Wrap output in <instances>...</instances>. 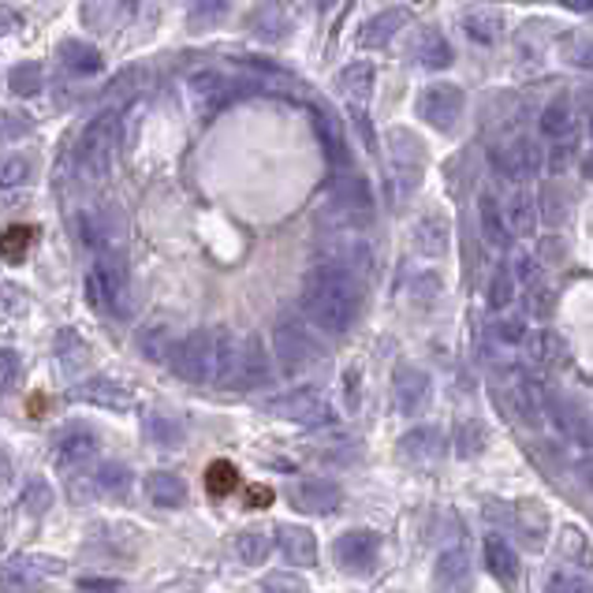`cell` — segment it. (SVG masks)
Wrapping results in <instances>:
<instances>
[{
  "label": "cell",
  "instance_id": "db71d44e",
  "mask_svg": "<svg viewBox=\"0 0 593 593\" xmlns=\"http://www.w3.org/2000/svg\"><path fill=\"white\" fill-rule=\"evenodd\" d=\"M30 123L27 116H19V112H8V109H0V142H12V139H23V135L30 131Z\"/></svg>",
  "mask_w": 593,
  "mask_h": 593
},
{
  "label": "cell",
  "instance_id": "cb8c5ba5",
  "mask_svg": "<svg viewBox=\"0 0 593 593\" xmlns=\"http://www.w3.org/2000/svg\"><path fill=\"white\" fill-rule=\"evenodd\" d=\"M336 556H340L344 567L352 571H363L377 560V537L369 531H352L340 537V545H336Z\"/></svg>",
  "mask_w": 593,
  "mask_h": 593
},
{
  "label": "cell",
  "instance_id": "ac0fdd59",
  "mask_svg": "<svg viewBox=\"0 0 593 593\" xmlns=\"http://www.w3.org/2000/svg\"><path fill=\"white\" fill-rule=\"evenodd\" d=\"M504 220L512 228V236H534L537 220H542V214H537V195H531L526 187L512 190L504 198Z\"/></svg>",
  "mask_w": 593,
  "mask_h": 593
},
{
  "label": "cell",
  "instance_id": "9a60e30c",
  "mask_svg": "<svg viewBox=\"0 0 593 593\" xmlns=\"http://www.w3.org/2000/svg\"><path fill=\"white\" fill-rule=\"evenodd\" d=\"M76 399H82V404H90V407H101V411H131L135 404L131 388H123L120 380H112V377L82 380L76 388Z\"/></svg>",
  "mask_w": 593,
  "mask_h": 593
},
{
  "label": "cell",
  "instance_id": "30bf717a",
  "mask_svg": "<svg viewBox=\"0 0 593 593\" xmlns=\"http://www.w3.org/2000/svg\"><path fill=\"white\" fill-rule=\"evenodd\" d=\"M269 380H273V358L266 352V344H261V336H247V340L239 344V366H236L231 388L254 392V388H266Z\"/></svg>",
  "mask_w": 593,
  "mask_h": 593
},
{
  "label": "cell",
  "instance_id": "ee69618b",
  "mask_svg": "<svg viewBox=\"0 0 593 593\" xmlns=\"http://www.w3.org/2000/svg\"><path fill=\"white\" fill-rule=\"evenodd\" d=\"M545 593H593V586H590V579L582 575V571L560 567V571H553V575H548Z\"/></svg>",
  "mask_w": 593,
  "mask_h": 593
},
{
  "label": "cell",
  "instance_id": "e575fe53",
  "mask_svg": "<svg viewBox=\"0 0 593 593\" xmlns=\"http://www.w3.org/2000/svg\"><path fill=\"white\" fill-rule=\"evenodd\" d=\"M273 553V537L266 531H243L236 537V556L243 560L247 567H261Z\"/></svg>",
  "mask_w": 593,
  "mask_h": 593
},
{
  "label": "cell",
  "instance_id": "ffe728a7",
  "mask_svg": "<svg viewBox=\"0 0 593 593\" xmlns=\"http://www.w3.org/2000/svg\"><path fill=\"white\" fill-rule=\"evenodd\" d=\"M407 23V12L404 8H392V12H377V16H369L363 27H358V46L363 49H380V46H388L392 38L404 30Z\"/></svg>",
  "mask_w": 593,
  "mask_h": 593
},
{
  "label": "cell",
  "instance_id": "83f0119b",
  "mask_svg": "<svg viewBox=\"0 0 593 593\" xmlns=\"http://www.w3.org/2000/svg\"><path fill=\"white\" fill-rule=\"evenodd\" d=\"M239 344L231 336V328L217 325V363H214V385L220 388H231V380H236V366H239Z\"/></svg>",
  "mask_w": 593,
  "mask_h": 593
},
{
  "label": "cell",
  "instance_id": "9f6ffc18",
  "mask_svg": "<svg viewBox=\"0 0 593 593\" xmlns=\"http://www.w3.org/2000/svg\"><path fill=\"white\" fill-rule=\"evenodd\" d=\"M437 291H441V277H437V273H418V277L411 280V295H415V299H433Z\"/></svg>",
  "mask_w": 593,
  "mask_h": 593
},
{
  "label": "cell",
  "instance_id": "d6a6232c",
  "mask_svg": "<svg viewBox=\"0 0 593 593\" xmlns=\"http://www.w3.org/2000/svg\"><path fill=\"white\" fill-rule=\"evenodd\" d=\"M142 429L157 448H176V444H184V426H179L172 415H161V411H150L142 422Z\"/></svg>",
  "mask_w": 593,
  "mask_h": 593
},
{
  "label": "cell",
  "instance_id": "9c48e42d",
  "mask_svg": "<svg viewBox=\"0 0 593 593\" xmlns=\"http://www.w3.org/2000/svg\"><path fill=\"white\" fill-rule=\"evenodd\" d=\"M463 105H467V98H463L459 87H452V82H433V87L418 93L415 112L429 127H437V131H452L463 116Z\"/></svg>",
  "mask_w": 593,
  "mask_h": 593
},
{
  "label": "cell",
  "instance_id": "6da1fadb",
  "mask_svg": "<svg viewBox=\"0 0 593 593\" xmlns=\"http://www.w3.org/2000/svg\"><path fill=\"white\" fill-rule=\"evenodd\" d=\"M303 314L328 336H340L358 317V277L340 261H322L303 277Z\"/></svg>",
  "mask_w": 593,
  "mask_h": 593
},
{
  "label": "cell",
  "instance_id": "e7e4bbea",
  "mask_svg": "<svg viewBox=\"0 0 593 593\" xmlns=\"http://www.w3.org/2000/svg\"><path fill=\"white\" fill-rule=\"evenodd\" d=\"M4 474H8V459H4V452H0V482H4Z\"/></svg>",
  "mask_w": 593,
  "mask_h": 593
},
{
  "label": "cell",
  "instance_id": "11a10c76",
  "mask_svg": "<svg viewBox=\"0 0 593 593\" xmlns=\"http://www.w3.org/2000/svg\"><path fill=\"white\" fill-rule=\"evenodd\" d=\"M452 441H455V448H459V455H474L485 444V433H482V426H474V422H463Z\"/></svg>",
  "mask_w": 593,
  "mask_h": 593
},
{
  "label": "cell",
  "instance_id": "bcb514c9",
  "mask_svg": "<svg viewBox=\"0 0 593 593\" xmlns=\"http://www.w3.org/2000/svg\"><path fill=\"white\" fill-rule=\"evenodd\" d=\"M493 340L496 344H504V347H518V344H526V322L523 317H496L493 322Z\"/></svg>",
  "mask_w": 593,
  "mask_h": 593
},
{
  "label": "cell",
  "instance_id": "7402d4cb",
  "mask_svg": "<svg viewBox=\"0 0 593 593\" xmlns=\"http://www.w3.org/2000/svg\"><path fill=\"white\" fill-rule=\"evenodd\" d=\"M399 452H404L407 459H415V463H433V459H441V455H444V433L437 426H415L411 433H404Z\"/></svg>",
  "mask_w": 593,
  "mask_h": 593
},
{
  "label": "cell",
  "instance_id": "277c9868",
  "mask_svg": "<svg viewBox=\"0 0 593 593\" xmlns=\"http://www.w3.org/2000/svg\"><path fill=\"white\" fill-rule=\"evenodd\" d=\"M87 299L98 310H127V261L120 258V250L98 254L93 269L87 273Z\"/></svg>",
  "mask_w": 593,
  "mask_h": 593
},
{
  "label": "cell",
  "instance_id": "4fadbf2b",
  "mask_svg": "<svg viewBox=\"0 0 593 593\" xmlns=\"http://www.w3.org/2000/svg\"><path fill=\"white\" fill-rule=\"evenodd\" d=\"M57 571H60V560H52V556H16L0 567V586L27 590V586L46 582L49 575H57Z\"/></svg>",
  "mask_w": 593,
  "mask_h": 593
},
{
  "label": "cell",
  "instance_id": "6f0895ef",
  "mask_svg": "<svg viewBox=\"0 0 593 593\" xmlns=\"http://www.w3.org/2000/svg\"><path fill=\"white\" fill-rule=\"evenodd\" d=\"M553 310V291L545 288V284H534V295H531V314L534 317H545Z\"/></svg>",
  "mask_w": 593,
  "mask_h": 593
},
{
  "label": "cell",
  "instance_id": "7bdbcfd3",
  "mask_svg": "<svg viewBox=\"0 0 593 593\" xmlns=\"http://www.w3.org/2000/svg\"><path fill=\"white\" fill-rule=\"evenodd\" d=\"M228 16V0H195L190 4V30H209Z\"/></svg>",
  "mask_w": 593,
  "mask_h": 593
},
{
  "label": "cell",
  "instance_id": "52a82bcc",
  "mask_svg": "<svg viewBox=\"0 0 593 593\" xmlns=\"http://www.w3.org/2000/svg\"><path fill=\"white\" fill-rule=\"evenodd\" d=\"M273 355L280 358V366L288 369V374H299L317 358V344L314 336L306 333V325L299 317H280L277 325H273Z\"/></svg>",
  "mask_w": 593,
  "mask_h": 593
},
{
  "label": "cell",
  "instance_id": "2e32d148",
  "mask_svg": "<svg viewBox=\"0 0 593 593\" xmlns=\"http://www.w3.org/2000/svg\"><path fill=\"white\" fill-rule=\"evenodd\" d=\"M93 455H98V437H93L90 429H68L57 441V452H52V459H57L60 471H79V467H87Z\"/></svg>",
  "mask_w": 593,
  "mask_h": 593
},
{
  "label": "cell",
  "instance_id": "8d00e7d4",
  "mask_svg": "<svg viewBox=\"0 0 593 593\" xmlns=\"http://www.w3.org/2000/svg\"><path fill=\"white\" fill-rule=\"evenodd\" d=\"M467 579H471V567H467V556L455 548V553H444L441 556V564H437V586L441 590H463L467 586Z\"/></svg>",
  "mask_w": 593,
  "mask_h": 593
},
{
  "label": "cell",
  "instance_id": "f5cc1de1",
  "mask_svg": "<svg viewBox=\"0 0 593 593\" xmlns=\"http://www.w3.org/2000/svg\"><path fill=\"white\" fill-rule=\"evenodd\" d=\"M564 57L575 63V68H593V30H582V34L567 38V52Z\"/></svg>",
  "mask_w": 593,
  "mask_h": 593
},
{
  "label": "cell",
  "instance_id": "c3c4849f",
  "mask_svg": "<svg viewBox=\"0 0 593 593\" xmlns=\"http://www.w3.org/2000/svg\"><path fill=\"white\" fill-rule=\"evenodd\" d=\"M23 507L30 515H46L52 507V490L46 478H30L27 490H23Z\"/></svg>",
  "mask_w": 593,
  "mask_h": 593
},
{
  "label": "cell",
  "instance_id": "03108f58",
  "mask_svg": "<svg viewBox=\"0 0 593 593\" xmlns=\"http://www.w3.org/2000/svg\"><path fill=\"white\" fill-rule=\"evenodd\" d=\"M123 4H127V8H139V0H123Z\"/></svg>",
  "mask_w": 593,
  "mask_h": 593
},
{
  "label": "cell",
  "instance_id": "f35d334b",
  "mask_svg": "<svg viewBox=\"0 0 593 593\" xmlns=\"http://www.w3.org/2000/svg\"><path fill=\"white\" fill-rule=\"evenodd\" d=\"M30 247H34V228H27V225H12L0 236V258L12 261V266L27 258Z\"/></svg>",
  "mask_w": 593,
  "mask_h": 593
},
{
  "label": "cell",
  "instance_id": "8fae6325",
  "mask_svg": "<svg viewBox=\"0 0 593 593\" xmlns=\"http://www.w3.org/2000/svg\"><path fill=\"white\" fill-rule=\"evenodd\" d=\"M433 396V385L429 377L422 374L415 366H399L396 377H392V399H396V407L404 411V415H422Z\"/></svg>",
  "mask_w": 593,
  "mask_h": 593
},
{
  "label": "cell",
  "instance_id": "60d3db41",
  "mask_svg": "<svg viewBox=\"0 0 593 593\" xmlns=\"http://www.w3.org/2000/svg\"><path fill=\"white\" fill-rule=\"evenodd\" d=\"M57 358H60V369H63V374H76V369L87 363V344L79 340V333L63 328V333L57 336Z\"/></svg>",
  "mask_w": 593,
  "mask_h": 593
},
{
  "label": "cell",
  "instance_id": "4316f807",
  "mask_svg": "<svg viewBox=\"0 0 593 593\" xmlns=\"http://www.w3.org/2000/svg\"><path fill=\"white\" fill-rule=\"evenodd\" d=\"M176 333L168 328L165 322H154V325H146L142 333H139V355L146 358V363H168L176 352Z\"/></svg>",
  "mask_w": 593,
  "mask_h": 593
},
{
  "label": "cell",
  "instance_id": "603a6c76",
  "mask_svg": "<svg viewBox=\"0 0 593 593\" xmlns=\"http://www.w3.org/2000/svg\"><path fill=\"white\" fill-rule=\"evenodd\" d=\"M146 496H150L154 507L172 512V507H179L187 501V485L172 471H154V474H146Z\"/></svg>",
  "mask_w": 593,
  "mask_h": 593
},
{
  "label": "cell",
  "instance_id": "be15d7a7",
  "mask_svg": "<svg viewBox=\"0 0 593 593\" xmlns=\"http://www.w3.org/2000/svg\"><path fill=\"white\" fill-rule=\"evenodd\" d=\"M582 176H586V179H593V150H590L586 157H582Z\"/></svg>",
  "mask_w": 593,
  "mask_h": 593
},
{
  "label": "cell",
  "instance_id": "d4e9b609",
  "mask_svg": "<svg viewBox=\"0 0 593 593\" xmlns=\"http://www.w3.org/2000/svg\"><path fill=\"white\" fill-rule=\"evenodd\" d=\"M340 87L344 93L352 98L355 105H366L374 98V87H377V68L369 60H352L347 68L340 71Z\"/></svg>",
  "mask_w": 593,
  "mask_h": 593
},
{
  "label": "cell",
  "instance_id": "7c38bea8",
  "mask_svg": "<svg viewBox=\"0 0 593 593\" xmlns=\"http://www.w3.org/2000/svg\"><path fill=\"white\" fill-rule=\"evenodd\" d=\"M76 231H79V243L93 254V258L105 250H116V239H120L116 217L101 214V209H82V214L76 217Z\"/></svg>",
  "mask_w": 593,
  "mask_h": 593
},
{
  "label": "cell",
  "instance_id": "44dd1931",
  "mask_svg": "<svg viewBox=\"0 0 593 593\" xmlns=\"http://www.w3.org/2000/svg\"><path fill=\"white\" fill-rule=\"evenodd\" d=\"M280 553L288 556V564L295 567H314L317 564V537L306 526H280L277 531Z\"/></svg>",
  "mask_w": 593,
  "mask_h": 593
},
{
  "label": "cell",
  "instance_id": "680465c9",
  "mask_svg": "<svg viewBox=\"0 0 593 593\" xmlns=\"http://www.w3.org/2000/svg\"><path fill=\"white\" fill-rule=\"evenodd\" d=\"M266 593H306V586L303 582H295V579H288V575H273V579H266V586H261Z\"/></svg>",
  "mask_w": 593,
  "mask_h": 593
},
{
  "label": "cell",
  "instance_id": "7dc6e473",
  "mask_svg": "<svg viewBox=\"0 0 593 593\" xmlns=\"http://www.w3.org/2000/svg\"><path fill=\"white\" fill-rule=\"evenodd\" d=\"M23 377V358L12 347H0V396H8Z\"/></svg>",
  "mask_w": 593,
  "mask_h": 593
},
{
  "label": "cell",
  "instance_id": "484cf974",
  "mask_svg": "<svg viewBox=\"0 0 593 593\" xmlns=\"http://www.w3.org/2000/svg\"><path fill=\"white\" fill-rule=\"evenodd\" d=\"M537 131L548 142H575V112L567 109L564 101H553L542 109V120H537Z\"/></svg>",
  "mask_w": 593,
  "mask_h": 593
},
{
  "label": "cell",
  "instance_id": "e0dca14e",
  "mask_svg": "<svg viewBox=\"0 0 593 593\" xmlns=\"http://www.w3.org/2000/svg\"><path fill=\"white\" fill-rule=\"evenodd\" d=\"M291 504L306 515H328V512H336V504H340V490H336L333 482L306 478L291 490Z\"/></svg>",
  "mask_w": 593,
  "mask_h": 593
},
{
  "label": "cell",
  "instance_id": "836d02e7",
  "mask_svg": "<svg viewBox=\"0 0 593 593\" xmlns=\"http://www.w3.org/2000/svg\"><path fill=\"white\" fill-rule=\"evenodd\" d=\"M415 60L422 63V68H429V71H444L452 63V49H448V41L437 34V30H426V34L418 38V46H415Z\"/></svg>",
  "mask_w": 593,
  "mask_h": 593
},
{
  "label": "cell",
  "instance_id": "5b68a950",
  "mask_svg": "<svg viewBox=\"0 0 593 593\" xmlns=\"http://www.w3.org/2000/svg\"><path fill=\"white\" fill-rule=\"evenodd\" d=\"M266 411L284 422H295V426H328V422L336 418L328 399L317 388H291V392H284V396H273Z\"/></svg>",
  "mask_w": 593,
  "mask_h": 593
},
{
  "label": "cell",
  "instance_id": "1f68e13d",
  "mask_svg": "<svg viewBox=\"0 0 593 593\" xmlns=\"http://www.w3.org/2000/svg\"><path fill=\"white\" fill-rule=\"evenodd\" d=\"M507 523L515 526L518 537H523L531 548H537L545 542V531H548L545 512H534V507H515V512H507Z\"/></svg>",
  "mask_w": 593,
  "mask_h": 593
},
{
  "label": "cell",
  "instance_id": "003e7915",
  "mask_svg": "<svg viewBox=\"0 0 593 593\" xmlns=\"http://www.w3.org/2000/svg\"><path fill=\"white\" fill-rule=\"evenodd\" d=\"M590 139H593V116H590Z\"/></svg>",
  "mask_w": 593,
  "mask_h": 593
},
{
  "label": "cell",
  "instance_id": "74e56055",
  "mask_svg": "<svg viewBox=\"0 0 593 593\" xmlns=\"http://www.w3.org/2000/svg\"><path fill=\"white\" fill-rule=\"evenodd\" d=\"M463 30H467L471 41H482V46H493L496 38L504 34V19L496 12H471L463 19Z\"/></svg>",
  "mask_w": 593,
  "mask_h": 593
},
{
  "label": "cell",
  "instance_id": "ba28073f",
  "mask_svg": "<svg viewBox=\"0 0 593 593\" xmlns=\"http://www.w3.org/2000/svg\"><path fill=\"white\" fill-rule=\"evenodd\" d=\"M388 157H392V184L399 195H411L422 184V168H426V150L404 127L388 135Z\"/></svg>",
  "mask_w": 593,
  "mask_h": 593
},
{
  "label": "cell",
  "instance_id": "681fc988",
  "mask_svg": "<svg viewBox=\"0 0 593 593\" xmlns=\"http://www.w3.org/2000/svg\"><path fill=\"white\" fill-rule=\"evenodd\" d=\"M30 179V161L19 154H4L0 157V187H19Z\"/></svg>",
  "mask_w": 593,
  "mask_h": 593
},
{
  "label": "cell",
  "instance_id": "f907efd6",
  "mask_svg": "<svg viewBox=\"0 0 593 593\" xmlns=\"http://www.w3.org/2000/svg\"><path fill=\"white\" fill-rule=\"evenodd\" d=\"M537 214H542L545 225H560V220H564L567 206H564V198H560V190L553 184L542 187V195H537Z\"/></svg>",
  "mask_w": 593,
  "mask_h": 593
},
{
  "label": "cell",
  "instance_id": "f6af8a7d",
  "mask_svg": "<svg viewBox=\"0 0 593 593\" xmlns=\"http://www.w3.org/2000/svg\"><path fill=\"white\" fill-rule=\"evenodd\" d=\"M254 34H258L261 41H280L284 34H288V19H284L280 8H266V12L254 19Z\"/></svg>",
  "mask_w": 593,
  "mask_h": 593
},
{
  "label": "cell",
  "instance_id": "f546056e",
  "mask_svg": "<svg viewBox=\"0 0 593 593\" xmlns=\"http://www.w3.org/2000/svg\"><path fill=\"white\" fill-rule=\"evenodd\" d=\"M60 63L71 76H98L101 71V52L87 46V41H63L60 46Z\"/></svg>",
  "mask_w": 593,
  "mask_h": 593
},
{
  "label": "cell",
  "instance_id": "94428289",
  "mask_svg": "<svg viewBox=\"0 0 593 593\" xmlns=\"http://www.w3.org/2000/svg\"><path fill=\"white\" fill-rule=\"evenodd\" d=\"M575 474H579V482L586 485V490H593V455H586V459L579 463Z\"/></svg>",
  "mask_w": 593,
  "mask_h": 593
},
{
  "label": "cell",
  "instance_id": "8992f818",
  "mask_svg": "<svg viewBox=\"0 0 593 593\" xmlns=\"http://www.w3.org/2000/svg\"><path fill=\"white\" fill-rule=\"evenodd\" d=\"M490 161L501 176L523 184V179H531L534 172H542L545 150L534 139H526V135H515V139H504V142L490 146Z\"/></svg>",
  "mask_w": 593,
  "mask_h": 593
},
{
  "label": "cell",
  "instance_id": "f1b7e54d",
  "mask_svg": "<svg viewBox=\"0 0 593 593\" xmlns=\"http://www.w3.org/2000/svg\"><path fill=\"white\" fill-rule=\"evenodd\" d=\"M478 220H482L485 239H490L493 247H507V243H512V228H507V220H504V206L496 202L493 195L478 198Z\"/></svg>",
  "mask_w": 593,
  "mask_h": 593
},
{
  "label": "cell",
  "instance_id": "d6986e66",
  "mask_svg": "<svg viewBox=\"0 0 593 593\" xmlns=\"http://www.w3.org/2000/svg\"><path fill=\"white\" fill-rule=\"evenodd\" d=\"M411 247H415V254H422V258H444L452 247V236H448V225H444L441 217H422L415 220V228H411Z\"/></svg>",
  "mask_w": 593,
  "mask_h": 593
},
{
  "label": "cell",
  "instance_id": "7a4b0ae2",
  "mask_svg": "<svg viewBox=\"0 0 593 593\" xmlns=\"http://www.w3.org/2000/svg\"><path fill=\"white\" fill-rule=\"evenodd\" d=\"M116 139H120V116L116 112H101L98 120L82 131L76 157H79V172L93 179V184H101V179L109 176L112 157H116Z\"/></svg>",
  "mask_w": 593,
  "mask_h": 593
},
{
  "label": "cell",
  "instance_id": "91938a15",
  "mask_svg": "<svg viewBox=\"0 0 593 593\" xmlns=\"http://www.w3.org/2000/svg\"><path fill=\"white\" fill-rule=\"evenodd\" d=\"M228 485H231V467H228V463H217V467L209 471V490L228 493Z\"/></svg>",
  "mask_w": 593,
  "mask_h": 593
},
{
  "label": "cell",
  "instance_id": "3957f363",
  "mask_svg": "<svg viewBox=\"0 0 593 593\" xmlns=\"http://www.w3.org/2000/svg\"><path fill=\"white\" fill-rule=\"evenodd\" d=\"M168 363H172V374L179 380H190V385H214L217 328H195L190 336H184Z\"/></svg>",
  "mask_w": 593,
  "mask_h": 593
},
{
  "label": "cell",
  "instance_id": "5bb4252c",
  "mask_svg": "<svg viewBox=\"0 0 593 593\" xmlns=\"http://www.w3.org/2000/svg\"><path fill=\"white\" fill-rule=\"evenodd\" d=\"M187 93H190V105H195L202 116H214L228 105L231 98V82L220 76V71H198V76H190L187 82Z\"/></svg>",
  "mask_w": 593,
  "mask_h": 593
},
{
  "label": "cell",
  "instance_id": "4dcf8cb0",
  "mask_svg": "<svg viewBox=\"0 0 593 593\" xmlns=\"http://www.w3.org/2000/svg\"><path fill=\"white\" fill-rule=\"evenodd\" d=\"M485 567H490L501 582H515L518 556H515L512 542H504V537H490V542H485Z\"/></svg>",
  "mask_w": 593,
  "mask_h": 593
},
{
  "label": "cell",
  "instance_id": "6125c7cd",
  "mask_svg": "<svg viewBox=\"0 0 593 593\" xmlns=\"http://www.w3.org/2000/svg\"><path fill=\"white\" fill-rule=\"evenodd\" d=\"M564 8H575V12H593V0H564Z\"/></svg>",
  "mask_w": 593,
  "mask_h": 593
},
{
  "label": "cell",
  "instance_id": "d590c367",
  "mask_svg": "<svg viewBox=\"0 0 593 593\" xmlns=\"http://www.w3.org/2000/svg\"><path fill=\"white\" fill-rule=\"evenodd\" d=\"M90 482H93V490L105 496H123L131 490V471H127L123 463H101Z\"/></svg>",
  "mask_w": 593,
  "mask_h": 593
},
{
  "label": "cell",
  "instance_id": "816d5d0a",
  "mask_svg": "<svg viewBox=\"0 0 593 593\" xmlns=\"http://www.w3.org/2000/svg\"><path fill=\"white\" fill-rule=\"evenodd\" d=\"M526 344H531V355H534V363H542V366H548V363H556L560 358V340L548 328H542V333H534V336H526Z\"/></svg>",
  "mask_w": 593,
  "mask_h": 593
},
{
  "label": "cell",
  "instance_id": "b9f144b4",
  "mask_svg": "<svg viewBox=\"0 0 593 593\" xmlns=\"http://www.w3.org/2000/svg\"><path fill=\"white\" fill-rule=\"evenodd\" d=\"M8 87H12L16 98H38V93H41V68L34 60L16 63V68L8 71Z\"/></svg>",
  "mask_w": 593,
  "mask_h": 593
},
{
  "label": "cell",
  "instance_id": "ab89813d",
  "mask_svg": "<svg viewBox=\"0 0 593 593\" xmlns=\"http://www.w3.org/2000/svg\"><path fill=\"white\" fill-rule=\"evenodd\" d=\"M515 291H518V277L512 266H501L493 273L490 280V306L493 310H507V306L515 303Z\"/></svg>",
  "mask_w": 593,
  "mask_h": 593
}]
</instances>
